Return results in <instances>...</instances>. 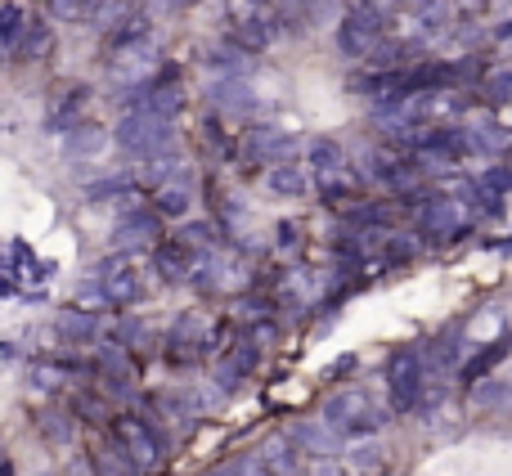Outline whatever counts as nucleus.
<instances>
[{
    "label": "nucleus",
    "instance_id": "obj_33",
    "mask_svg": "<svg viewBox=\"0 0 512 476\" xmlns=\"http://www.w3.org/2000/svg\"><path fill=\"white\" fill-rule=\"evenodd\" d=\"M477 81L490 99H512V68H490V72H481Z\"/></svg>",
    "mask_w": 512,
    "mask_h": 476
},
{
    "label": "nucleus",
    "instance_id": "obj_38",
    "mask_svg": "<svg viewBox=\"0 0 512 476\" xmlns=\"http://www.w3.org/2000/svg\"><path fill=\"white\" fill-rule=\"evenodd\" d=\"M203 476H230V468H212V472H203Z\"/></svg>",
    "mask_w": 512,
    "mask_h": 476
},
{
    "label": "nucleus",
    "instance_id": "obj_20",
    "mask_svg": "<svg viewBox=\"0 0 512 476\" xmlns=\"http://www.w3.org/2000/svg\"><path fill=\"white\" fill-rule=\"evenodd\" d=\"M90 468H95V476H144L131 463V454L122 450V441L108 432L95 436V445H90Z\"/></svg>",
    "mask_w": 512,
    "mask_h": 476
},
{
    "label": "nucleus",
    "instance_id": "obj_23",
    "mask_svg": "<svg viewBox=\"0 0 512 476\" xmlns=\"http://www.w3.org/2000/svg\"><path fill=\"white\" fill-rule=\"evenodd\" d=\"M113 346H122L131 360H149L158 351V333H153L144 319H117L113 328Z\"/></svg>",
    "mask_w": 512,
    "mask_h": 476
},
{
    "label": "nucleus",
    "instance_id": "obj_11",
    "mask_svg": "<svg viewBox=\"0 0 512 476\" xmlns=\"http://www.w3.org/2000/svg\"><path fill=\"white\" fill-rule=\"evenodd\" d=\"M288 441L297 445L301 454H310V459H333V454H342L346 436L333 432L324 418H297V423L288 427Z\"/></svg>",
    "mask_w": 512,
    "mask_h": 476
},
{
    "label": "nucleus",
    "instance_id": "obj_36",
    "mask_svg": "<svg viewBox=\"0 0 512 476\" xmlns=\"http://www.w3.org/2000/svg\"><path fill=\"white\" fill-rule=\"evenodd\" d=\"M63 476H95V468H90V454H86V459H81V454H77V459H68Z\"/></svg>",
    "mask_w": 512,
    "mask_h": 476
},
{
    "label": "nucleus",
    "instance_id": "obj_12",
    "mask_svg": "<svg viewBox=\"0 0 512 476\" xmlns=\"http://www.w3.org/2000/svg\"><path fill=\"white\" fill-rule=\"evenodd\" d=\"M32 423H36V436H41L50 450H72L77 436H81V423L68 405H41Z\"/></svg>",
    "mask_w": 512,
    "mask_h": 476
},
{
    "label": "nucleus",
    "instance_id": "obj_34",
    "mask_svg": "<svg viewBox=\"0 0 512 476\" xmlns=\"http://www.w3.org/2000/svg\"><path fill=\"white\" fill-rule=\"evenodd\" d=\"M230 476H265V468H261V459H256V454H243V459L230 463Z\"/></svg>",
    "mask_w": 512,
    "mask_h": 476
},
{
    "label": "nucleus",
    "instance_id": "obj_14",
    "mask_svg": "<svg viewBox=\"0 0 512 476\" xmlns=\"http://www.w3.org/2000/svg\"><path fill=\"white\" fill-rule=\"evenodd\" d=\"M256 459H261L265 476H306V468H301V459H306V454L288 441V432H270V436H265V441L256 445Z\"/></svg>",
    "mask_w": 512,
    "mask_h": 476
},
{
    "label": "nucleus",
    "instance_id": "obj_7",
    "mask_svg": "<svg viewBox=\"0 0 512 476\" xmlns=\"http://www.w3.org/2000/svg\"><path fill=\"white\" fill-rule=\"evenodd\" d=\"M216 324L203 315H180L171 319L167 337H162V360L171 364V369H185V364H203L207 355L216 351Z\"/></svg>",
    "mask_w": 512,
    "mask_h": 476
},
{
    "label": "nucleus",
    "instance_id": "obj_10",
    "mask_svg": "<svg viewBox=\"0 0 512 476\" xmlns=\"http://www.w3.org/2000/svg\"><path fill=\"white\" fill-rule=\"evenodd\" d=\"M162 238H167V234H162V221L153 216V207H149V212H140V216H131V221H117L113 230H108V243H113L117 256L153 252Z\"/></svg>",
    "mask_w": 512,
    "mask_h": 476
},
{
    "label": "nucleus",
    "instance_id": "obj_21",
    "mask_svg": "<svg viewBox=\"0 0 512 476\" xmlns=\"http://www.w3.org/2000/svg\"><path fill=\"white\" fill-rule=\"evenodd\" d=\"M54 333H59L68 346H99L104 342V319L68 306V310H59V319H54Z\"/></svg>",
    "mask_w": 512,
    "mask_h": 476
},
{
    "label": "nucleus",
    "instance_id": "obj_32",
    "mask_svg": "<svg viewBox=\"0 0 512 476\" xmlns=\"http://www.w3.org/2000/svg\"><path fill=\"white\" fill-rule=\"evenodd\" d=\"M423 234H418V230H405V234H400V230H391V243H387V256H391V261H414V256H423Z\"/></svg>",
    "mask_w": 512,
    "mask_h": 476
},
{
    "label": "nucleus",
    "instance_id": "obj_1",
    "mask_svg": "<svg viewBox=\"0 0 512 476\" xmlns=\"http://www.w3.org/2000/svg\"><path fill=\"white\" fill-rule=\"evenodd\" d=\"M167 63H162V45L153 41L149 27L135 23V14L126 18V27H117L113 36H108V81L113 86H149L153 72H162Z\"/></svg>",
    "mask_w": 512,
    "mask_h": 476
},
{
    "label": "nucleus",
    "instance_id": "obj_15",
    "mask_svg": "<svg viewBox=\"0 0 512 476\" xmlns=\"http://www.w3.org/2000/svg\"><path fill=\"white\" fill-rule=\"evenodd\" d=\"M194 256H198V252H189V247L180 243L176 234H167V238H162V243L149 252V261H153V274H158L162 283H189Z\"/></svg>",
    "mask_w": 512,
    "mask_h": 476
},
{
    "label": "nucleus",
    "instance_id": "obj_6",
    "mask_svg": "<svg viewBox=\"0 0 512 476\" xmlns=\"http://www.w3.org/2000/svg\"><path fill=\"white\" fill-rule=\"evenodd\" d=\"M414 225L423 234V243H454V238L468 234L472 203L459 194H432L427 203L414 207Z\"/></svg>",
    "mask_w": 512,
    "mask_h": 476
},
{
    "label": "nucleus",
    "instance_id": "obj_5",
    "mask_svg": "<svg viewBox=\"0 0 512 476\" xmlns=\"http://www.w3.org/2000/svg\"><path fill=\"white\" fill-rule=\"evenodd\" d=\"M95 283L108 292V306H113V310L140 306V301L153 292V288H149V283H153L149 265H144L140 256H117V252H108L104 261H99Z\"/></svg>",
    "mask_w": 512,
    "mask_h": 476
},
{
    "label": "nucleus",
    "instance_id": "obj_28",
    "mask_svg": "<svg viewBox=\"0 0 512 476\" xmlns=\"http://www.w3.org/2000/svg\"><path fill=\"white\" fill-rule=\"evenodd\" d=\"M230 319L243 328V333H248V328H256V324H274V301L256 297V288H252V292H243V297H234Z\"/></svg>",
    "mask_w": 512,
    "mask_h": 476
},
{
    "label": "nucleus",
    "instance_id": "obj_18",
    "mask_svg": "<svg viewBox=\"0 0 512 476\" xmlns=\"http://www.w3.org/2000/svg\"><path fill=\"white\" fill-rule=\"evenodd\" d=\"M68 409L77 414L81 427H95V432H104V427L117 423V405L108 396H99L95 387H77L68 391Z\"/></svg>",
    "mask_w": 512,
    "mask_h": 476
},
{
    "label": "nucleus",
    "instance_id": "obj_27",
    "mask_svg": "<svg viewBox=\"0 0 512 476\" xmlns=\"http://www.w3.org/2000/svg\"><path fill=\"white\" fill-rule=\"evenodd\" d=\"M346 149H342V140H310L306 144V171L310 176H328V171H342L346 167Z\"/></svg>",
    "mask_w": 512,
    "mask_h": 476
},
{
    "label": "nucleus",
    "instance_id": "obj_24",
    "mask_svg": "<svg viewBox=\"0 0 512 476\" xmlns=\"http://www.w3.org/2000/svg\"><path fill=\"white\" fill-rule=\"evenodd\" d=\"M86 86H68L59 99H54V108H50V117H45V126L50 131H77L81 126V113H86Z\"/></svg>",
    "mask_w": 512,
    "mask_h": 476
},
{
    "label": "nucleus",
    "instance_id": "obj_3",
    "mask_svg": "<svg viewBox=\"0 0 512 476\" xmlns=\"http://www.w3.org/2000/svg\"><path fill=\"white\" fill-rule=\"evenodd\" d=\"M113 144L122 153H131L135 162L162 158V153H180V126L162 122V117L144 113V108H126L113 126Z\"/></svg>",
    "mask_w": 512,
    "mask_h": 476
},
{
    "label": "nucleus",
    "instance_id": "obj_4",
    "mask_svg": "<svg viewBox=\"0 0 512 476\" xmlns=\"http://www.w3.org/2000/svg\"><path fill=\"white\" fill-rule=\"evenodd\" d=\"M189 288L198 292H225V297H243L252 292V265L239 247L216 243L207 252L194 256V270H189Z\"/></svg>",
    "mask_w": 512,
    "mask_h": 476
},
{
    "label": "nucleus",
    "instance_id": "obj_9",
    "mask_svg": "<svg viewBox=\"0 0 512 476\" xmlns=\"http://www.w3.org/2000/svg\"><path fill=\"white\" fill-rule=\"evenodd\" d=\"M243 162L248 167H283V162H297V140L292 135H283L279 126H252L248 135H243Z\"/></svg>",
    "mask_w": 512,
    "mask_h": 476
},
{
    "label": "nucleus",
    "instance_id": "obj_17",
    "mask_svg": "<svg viewBox=\"0 0 512 476\" xmlns=\"http://www.w3.org/2000/svg\"><path fill=\"white\" fill-rule=\"evenodd\" d=\"M207 104H212V117H239L256 108V95H252L248 77H221L207 90Z\"/></svg>",
    "mask_w": 512,
    "mask_h": 476
},
{
    "label": "nucleus",
    "instance_id": "obj_2",
    "mask_svg": "<svg viewBox=\"0 0 512 476\" xmlns=\"http://www.w3.org/2000/svg\"><path fill=\"white\" fill-rule=\"evenodd\" d=\"M319 418H324L333 432H342L346 441L351 436H364L369 441L373 432H382V427L391 423V409L382 405L373 391L364 387H346V391H333V396L324 400V409H319Z\"/></svg>",
    "mask_w": 512,
    "mask_h": 476
},
{
    "label": "nucleus",
    "instance_id": "obj_8",
    "mask_svg": "<svg viewBox=\"0 0 512 476\" xmlns=\"http://www.w3.org/2000/svg\"><path fill=\"white\" fill-rule=\"evenodd\" d=\"M427 391V364L418 346L391 355L387 364V396H391V414H418V400Z\"/></svg>",
    "mask_w": 512,
    "mask_h": 476
},
{
    "label": "nucleus",
    "instance_id": "obj_35",
    "mask_svg": "<svg viewBox=\"0 0 512 476\" xmlns=\"http://www.w3.org/2000/svg\"><path fill=\"white\" fill-rule=\"evenodd\" d=\"M306 476H346V472L337 468L333 459H315V463H310V468H306Z\"/></svg>",
    "mask_w": 512,
    "mask_h": 476
},
{
    "label": "nucleus",
    "instance_id": "obj_29",
    "mask_svg": "<svg viewBox=\"0 0 512 476\" xmlns=\"http://www.w3.org/2000/svg\"><path fill=\"white\" fill-rule=\"evenodd\" d=\"M27 23H32V9H23V5H5V9H0V54H9V59H14L18 45H23Z\"/></svg>",
    "mask_w": 512,
    "mask_h": 476
},
{
    "label": "nucleus",
    "instance_id": "obj_25",
    "mask_svg": "<svg viewBox=\"0 0 512 476\" xmlns=\"http://www.w3.org/2000/svg\"><path fill=\"white\" fill-rule=\"evenodd\" d=\"M50 50H54V27H50V18L32 14V23H27L23 45H18V54H14V59H18V63H41Z\"/></svg>",
    "mask_w": 512,
    "mask_h": 476
},
{
    "label": "nucleus",
    "instance_id": "obj_31",
    "mask_svg": "<svg viewBox=\"0 0 512 476\" xmlns=\"http://www.w3.org/2000/svg\"><path fill=\"white\" fill-rule=\"evenodd\" d=\"M72 310H86V315L104 319V315H108V310H113V306H108V292L99 288L95 279H90V283H81V292H77V297H72Z\"/></svg>",
    "mask_w": 512,
    "mask_h": 476
},
{
    "label": "nucleus",
    "instance_id": "obj_30",
    "mask_svg": "<svg viewBox=\"0 0 512 476\" xmlns=\"http://www.w3.org/2000/svg\"><path fill=\"white\" fill-rule=\"evenodd\" d=\"M346 468L351 476H387V450L378 441H364L346 450Z\"/></svg>",
    "mask_w": 512,
    "mask_h": 476
},
{
    "label": "nucleus",
    "instance_id": "obj_19",
    "mask_svg": "<svg viewBox=\"0 0 512 476\" xmlns=\"http://www.w3.org/2000/svg\"><path fill=\"white\" fill-rule=\"evenodd\" d=\"M261 189L270 198H306L310 189H315V176L306 171V162H283V167H270L261 180Z\"/></svg>",
    "mask_w": 512,
    "mask_h": 476
},
{
    "label": "nucleus",
    "instance_id": "obj_26",
    "mask_svg": "<svg viewBox=\"0 0 512 476\" xmlns=\"http://www.w3.org/2000/svg\"><path fill=\"white\" fill-rule=\"evenodd\" d=\"M508 400H512V382H504V378H481V382H472L468 409L477 418H486V414H495L499 405H508Z\"/></svg>",
    "mask_w": 512,
    "mask_h": 476
},
{
    "label": "nucleus",
    "instance_id": "obj_37",
    "mask_svg": "<svg viewBox=\"0 0 512 476\" xmlns=\"http://www.w3.org/2000/svg\"><path fill=\"white\" fill-rule=\"evenodd\" d=\"M0 476H14V459L9 454H0Z\"/></svg>",
    "mask_w": 512,
    "mask_h": 476
},
{
    "label": "nucleus",
    "instance_id": "obj_22",
    "mask_svg": "<svg viewBox=\"0 0 512 476\" xmlns=\"http://www.w3.org/2000/svg\"><path fill=\"white\" fill-rule=\"evenodd\" d=\"M108 144H113V135H108L104 126H99V122H81L77 131H68L63 158H72V162H95V158H104Z\"/></svg>",
    "mask_w": 512,
    "mask_h": 476
},
{
    "label": "nucleus",
    "instance_id": "obj_16",
    "mask_svg": "<svg viewBox=\"0 0 512 476\" xmlns=\"http://www.w3.org/2000/svg\"><path fill=\"white\" fill-rule=\"evenodd\" d=\"M315 185H319V194H324V203L342 207V212H346V207H355V203H364V198H369V185H364V176L351 167V162H346L342 171H328V176H319Z\"/></svg>",
    "mask_w": 512,
    "mask_h": 476
},
{
    "label": "nucleus",
    "instance_id": "obj_13",
    "mask_svg": "<svg viewBox=\"0 0 512 476\" xmlns=\"http://www.w3.org/2000/svg\"><path fill=\"white\" fill-rule=\"evenodd\" d=\"M149 207H153V216H158V221H180V225H185L189 212H194V176L185 171V176L167 180L162 189H153Z\"/></svg>",
    "mask_w": 512,
    "mask_h": 476
}]
</instances>
